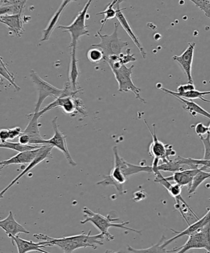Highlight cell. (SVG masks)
Listing matches in <instances>:
<instances>
[{"mask_svg": "<svg viewBox=\"0 0 210 253\" xmlns=\"http://www.w3.org/2000/svg\"><path fill=\"white\" fill-rule=\"evenodd\" d=\"M191 250H205L210 253V225L190 235L182 247L169 252L170 253H186Z\"/></svg>", "mask_w": 210, "mask_h": 253, "instance_id": "5b68a950", "label": "cell"}, {"mask_svg": "<svg viewBox=\"0 0 210 253\" xmlns=\"http://www.w3.org/2000/svg\"><path fill=\"white\" fill-rule=\"evenodd\" d=\"M72 1H63L62 2L61 6H59L58 10L52 17L50 21H49L48 26L43 31V34L41 39V42H46L48 41L52 33H53L54 30L56 29V27H58V24L60 19L61 15L63 14V11L66 8L67 6Z\"/></svg>", "mask_w": 210, "mask_h": 253, "instance_id": "7402d4cb", "label": "cell"}, {"mask_svg": "<svg viewBox=\"0 0 210 253\" xmlns=\"http://www.w3.org/2000/svg\"><path fill=\"white\" fill-rule=\"evenodd\" d=\"M119 60L120 63L123 64V65H126L128 63H131V62H135L137 61V59L135 57V54L131 53V49L128 48L127 49V54H120L119 56Z\"/></svg>", "mask_w": 210, "mask_h": 253, "instance_id": "e575fe53", "label": "cell"}, {"mask_svg": "<svg viewBox=\"0 0 210 253\" xmlns=\"http://www.w3.org/2000/svg\"><path fill=\"white\" fill-rule=\"evenodd\" d=\"M87 57L89 61L93 63H100L101 61L105 60V58L103 51L98 48H91L88 51Z\"/></svg>", "mask_w": 210, "mask_h": 253, "instance_id": "1f68e13d", "label": "cell"}, {"mask_svg": "<svg viewBox=\"0 0 210 253\" xmlns=\"http://www.w3.org/2000/svg\"><path fill=\"white\" fill-rule=\"evenodd\" d=\"M165 240H166V237L163 235L157 244L152 245L148 249H135L130 245H128L127 250L131 253H170L169 250H167L166 247L163 245Z\"/></svg>", "mask_w": 210, "mask_h": 253, "instance_id": "4316f807", "label": "cell"}, {"mask_svg": "<svg viewBox=\"0 0 210 253\" xmlns=\"http://www.w3.org/2000/svg\"><path fill=\"white\" fill-rule=\"evenodd\" d=\"M43 145H22L19 142H12V141H9L0 144L1 148L9 149V150L16 151L19 153L36 150V149L40 148Z\"/></svg>", "mask_w": 210, "mask_h": 253, "instance_id": "83f0119b", "label": "cell"}, {"mask_svg": "<svg viewBox=\"0 0 210 253\" xmlns=\"http://www.w3.org/2000/svg\"><path fill=\"white\" fill-rule=\"evenodd\" d=\"M53 149V146L50 145H43L40 148V151H39L38 155L36 156V158L35 159L31 164H29V166H27V167L25 169L22 171L18 176H17V177L15 178L14 179L12 180L6 187H5V188L1 191V192L0 193V198H3V196L5 193L7 192V191L8 190L9 188H11L14 184H16V183L18 182V181L21 179L23 176L30 172L32 169H33L35 167H36V166L39 165V163H41L42 161H43L44 160H46V159L49 158L51 155V151Z\"/></svg>", "mask_w": 210, "mask_h": 253, "instance_id": "7c38bea8", "label": "cell"}, {"mask_svg": "<svg viewBox=\"0 0 210 253\" xmlns=\"http://www.w3.org/2000/svg\"><path fill=\"white\" fill-rule=\"evenodd\" d=\"M192 2L204 12L206 16L210 19V1L208 0H192Z\"/></svg>", "mask_w": 210, "mask_h": 253, "instance_id": "d6a6232c", "label": "cell"}, {"mask_svg": "<svg viewBox=\"0 0 210 253\" xmlns=\"http://www.w3.org/2000/svg\"><path fill=\"white\" fill-rule=\"evenodd\" d=\"M196 44L195 42H190L186 50L181 55L173 56L174 60L178 63L183 69L184 73L186 75L187 81H188V83L192 84H194L193 78H192V63H193Z\"/></svg>", "mask_w": 210, "mask_h": 253, "instance_id": "8fae6325", "label": "cell"}, {"mask_svg": "<svg viewBox=\"0 0 210 253\" xmlns=\"http://www.w3.org/2000/svg\"><path fill=\"white\" fill-rule=\"evenodd\" d=\"M113 253H121L120 252H113Z\"/></svg>", "mask_w": 210, "mask_h": 253, "instance_id": "7bdbcfd3", "label": "cell"}, {"mask_svg": "<svg viewBox=\"0 0 210 253\" xmlns=\"http://www.w3.org/2000/svg\"><path fill=\"white\" fill-rule=\"evenodd\" d=\"M202 169H206L203 167L198 169H189L186 170L182 169L178 172L174 173V174L170 177H165V178L170 182H175L177 184L181 185V187L187 186L189 188L191 187L195 176Z\"/></svg>", "mask_w": 210, "mask_h": 253, "instance_id": "d6986e66", "label": "cell"}, {"mask_svg": "<svg viewBox=\"0 0 210 253\" xmlns=\"http://www.w3.org/2000/svg\"><path fill=\"white\" fill-rule=\"evenodd\" d=\"M58 117H55L52 121V125L54 130V135L53 137L48 140H45V145H50L53 148L58 149L61 151L65 156L66 159L68 160L69 165L75 167L76 163L71 157L70 152L67 145L66 136L64 135L59 129L58 125Z\"/></svg>", "mask_w": 210, "mask_h": 253, "instance_id": "9c48e42d", "label": "cell"}, {"mask_svg": "<svg viewBox=\"0 0 210 253\" xmlns=\"http://www.w3.org/2000/svg\"><path fill=\"white\" fill-rule=\"evenodd\" d=\"M0 227L4 230L9 239L18 236L20 234H30L29 230L16 221L12 211H9L6 218L0 220Z\"/></svg>", "mask_w": 210, "mask_h": 253, "instance_id": "ac0fdd59", "label": "cell"}, {"mask_svg": "<svg viewBox=\"0 0 210 253\" xmlns=\"http://www.w3.org/2000/svg\"><path fill=\"white\" fill-rule=\"evenodd\" d=\"M144 123L149 128L153 139L152 142L150 143L149 146V155L154 159H158V160L162 161L163 163L169 162L171 160L170 158V156L176 155V151L174 150L172 145L164 144L158 139L154 124L152 125V131L146 121H144Z\"/></svg>", "mask_w": 210, "mask_h": 253, "instance_id": "ba28073f", "label": "cell"}, {"mask_svg": "<svg viewBox=\"0 0 210 253\" xmlns=\"http://www.w3.org/2000/svg\"><path fill=\"white\" fill-rule=\"evenodd\" d=\"M30 77L38 90V100L35 108V113H38L41 111L42 104L47 98L49 96H53L56 99L60 97L63 93V90L56 88L51 84L47 83L34 70L31 71Z\"/></svg>", "mask_w": 210, "mask_h": 253, "instance_id": "52a82bcc", "label": "cell"}, {"mask_svg": "<svg viewBox=\"0 0 210 253\" xmlns=\"http://www.w3.org/2000/svg\"><path fill=\"white\" fill-rule=\"evenodd\" d=\"M91 3H92L91 0L86 2L85 6L80 12H78L72 23L69 26L59 25L58 27V29H63L64 32H69L70 34L71 37L70 48H74V47L76 48L78 41L80 37L90 35L87 29V26L86 25V19L90 18V15L88 14V11Z\"/></svg>", "mask_w": 210, "mask_h": 253, "instance_id": "3957f363", "label": "cell"}, {"mask_svg": "<svg viewBox=\"0 0 210 253\" xmlns=\"http://www.w3.org/2000/svg\"><path fill=\"white\" fill-rule=\"evenodd\" d=\"M147 198V193L144 190L137 191L133 194V201L135 202H140Z\"/></svg>", "mask_w": 210, "mask_h": 253, "instance_id": "f35d334b", "label": "cell"}, {"mask_svg": "<svg viewBox=\"0 0 210 253\" xmlns=\"http://www.w3.org/2000/svg\"><path fill=\"white\" fill-rule=\"evenodd\" d=\"M0 64H0V74H1L2 78L6 79V80L11 84V85L14 86L16 90L19 91L21 90V88L15 83V78L13 74L11 73V72L7 69L3 61H2V58H1Z\"/></svg>", "mask_w": 210, "mask_h": 253, "instance_id": "4dcf8cb0", "label": "cell"}, {"mask_svg": "<svg viewBox=\"0 0 210 253\" xmlns=\"http://www.w3.org/2000/svg\"><path fill=\"white\" fill-rule=\"evenodd\" d=\"M91 230L86 234L83 232L80 235H73L70 237L53 238L42 234H34V237L37 240L48 243L51 247H57L63 250L64 253H72L75 250L83 248H92L94 250L98 249V246L104 245L103 240L105 239V235L101 234L91 235Z\"/></svg>", "mask_w": 210, "mask_h": 253, "instance_id": "6da1fadb", "label": "cell"}, {"mask_svg": "<svg viewBox=\"0 0 210 253\" xmlns=\"http://www.w3.org/2000/svg\"><path fill=\"white\" fill-rule=\"evenodd\" d=\"M175 97L181 101L184 110L188 111L194 117L196 118L197 115H201L210 120V113L204 110L198 104L195 103L194 101L186 100V99L179 97L177 96H175Z\"/></svg>", "mask_w": 210, "mask_h": 253, "instance_id": "484cf974", "label": "cell"}, {"mask_svg": "<svg viewBox=\"0 0 210 253\" xmlns=\"http://www.w3.org/2000/svg\"><path fill=\"white\" fill-rule=\"evenodd\" d=\"M161 90L173 96H179V97L186 99V100L192 101L196 100V99H200V100L204 101V102L210 103V100H207L206 98H204L205 96L210 95V91H201L195 89L194 90L187 91V92L177 93L176 91L170 90L169 89L165 88H161Z\"/></svg>", "mask_w": 210, "mask_h": 253, "instance_id": "d4e9b609", "label": "cell"}, {"mask_svg": "<svg viewBox=\"0 0 210 253\" xmlns=\"http://www.w3.org/2000/svg\"><path fill=\"white\" fill-rule=\"evenodd\" d=\"M10 239L14 246L16 245L18 253H27L32 252L51 253L43 250L44 248L51 247V245L47 242L42 241L35 243L32 240L28 241V240L21 239L19 235L17 237H11Z\"/></svg>", "mask_w": 210, "mask_h": 253, "instance_id": "9a60e30c", "label": "cell"}, {"mask_svg": "<svg viewBox=\"0 0 210 253\" xmlns=\"http://www.w3.org/2000/svg\"><path fill=\"white\" fill-rule=\"evenodd\" d=\"M22 12L23 11L17 14L0 16V21L1 23L6 25L10 32H12L18 37H21L24 32Z\"/></svg>", "mask_w": 210, "mask_h": 253, "instance_id": "ffe728a7", "label": "cell"}, {"mask_svg": "<svg viewBox=\"0 0 210 253\" xmlns=\"http://www.w3.org/2000/svg\"><path fill=\"white\" fill-rule=\"evenodd\" d=\"M19 142L22 144V145H30L31 138L27 134L22 133L19 137Z\"/></svg>", "mask_w": 210, "mask_h": 253, "instance_id": "60d3db41", "label": "cell"}, {"mask_svg": "<svg viewBox=\"0 0 210 253\" xmlns=\"http://www.w3.org/2000/svg\"><path fill=\"white\" fill-rule=\"evenodd\" d=\"M209 201H210V199H209Z\"/></svg>", "mask_w": 210, "mask_h": 253, "instance_id": "ee69618b", "label": "cell"}, {"mask_svg": "<svg viewBox=\"0 0 210 253\" xmlns=\"http://www.w3.org/2000/svg\"><path fill=\"white\" fill-rule=\"evenodd\" d=\"M209 225H210V209L204 217H202L201 219L197 220V221L194 223V224L190 225L189 226L187 227V229L183 230V231L177 232L175 231L174 230H172L173 232H174V233L177 235L176 236L172 238V239L165 240L163 245L167 247L168 245L172 244V243L175 241V240L178 239L179 238L183 237L184 235L190 236L191 234H194V233L198 231L200 229Z\"/></svg>", "mask_w": 210, "mask_h": 253, "instance_id": "e0dca14e", "label": "cell"}, {"mask_svg": "<svg viewBox=\"0 0 210 253\" xmlns=\"http://www.w3.org/2000/svg\"><path fill=\"white\" fill-rule=\"evenodd\" d=\"M134 65L128 68L126 65H122L120 68L112 69V73L114 74L116 80L118 84V90L119 92L127 93L128 91H132L135 94L136 98L140 100L142 103L146 104V101L140 95L141 90L137 87L133 83L132 78L133 69Z\"/></svg>", "mask_w": 210, "mask_h": 253, "instance_id": "8992f818", "label": "cell"}, {"mask_svg": "<svg viewBox=\"0 0 210 253\" xmlns=\"http://www.w3.org/2000/svg\"><path fill=\"white\" fill-rule=\"evenodd\" d=\"M27 1H1L0 16L14 15L23 11Z\"/></svg>", "mask_w": 210, "mask_h": 253, "instance_id": "cb8c5ba5", "label": "cell"}, {"mask_svg": "<svg viewBox=\"0 0 210 253\" xmlns=\"http://www.w3.org/2000/svg\"><path fill=\"white\" fill-rule=\"evenodd\" d=\"M40 148L19 153L16 155L14 156L13 157L8 159V160L1 161L0 163L1 169L2 168H6L10 165H24V164L25 165L26 164L29 165L38 156L39 151H40Z\"/></svg>", "mask_w": 210, "mask_h": 253, "instance_id": "44dd1931", "label": "cell"}, {"mask_svg": "<svg viewBox=\"0 0 210 253\" xmlns=\"http://www.w3.org/2000/svg\"><path fill=\"white\" fill-rule=\"evenodd\" d=\"M195 131L200 138L204 135H207V134L209 133L208 126H205L202 123L197 124L195 126Z\"/></svg>", "mask_w": 210, "mask_h": 253, "instance_id": "d590c367", "label": "cell"}, {"mask_svg": "<svg viewBox=\"0 0 210 253\" xmlns=\"http://www.w3.org/2000/svg\"><path fill=\"white\" fill-rule=\"evenodd\" d=\"M76 96H64L61 95L60 97L56 98L53 102L49 104L43 110L39 111V115L42 116L44 113L48 112L52 109L60 107L63 109L64 113L75 116L76 114L78 113L75 103Z\"/></svg>", "mask_w": 210, "mask_h": 253, "instance_id": "4fadbf2b", "label": "cell"}, {"mask_svg": "<svg viewBox=\"0 0 210 253\" xmlns=\"http://www.w3.org/2000/svg\"><path fill=\"white\" fill-rule=\"evenodd\" d=\"M118 24L115 23L114 31L111 35H102L100 32H97V35L101 39L100 43L92 44L91 48L101 49L105 54V59L112 56H119L122 53V49L128 46L129 43L123 42L119 39L118 36Z\"/></svg>", "mask_w": 210, "mask_h": 253, "instance_id": "277c9868", "label": "cell"}, {"mask_svg": "<svg viewBox=\"0 0 210 253\" xmlns=\"http://www.w3.org/2000/svg\"><path fill=\"white\" fill-rule=\"evenodd\" d=\"M83 216L85 219L81 220V224H85L86 223L90 222L94 226L100 230L101 234L105 235V239L107 241L110 242L115 239L114 235H113L108 232L110 227L119 228V229L128 230V231L137 233L138 234L141 235V231L132 229L127 227V224H130L129 221L123 222L122 223H114L113 222L117 221L120 220V218H112L110 215L107 216H104L100 213L94 212L87 207L84 208L83 210Z\"/></svg>", "mask_w": 210, "mask_h": 253, "instance_id": "7a4b0ae2", "label": "cell"}, {"mask_svg": "<svg viewBox=\"0 0 210 253\" xmlns=\"http://www.w3.org/2000/svg\"><path fill=\"white\" fill-rule=\"evenodd\" d=\"M31 119L26 129L22 133L27 134L31 138V145H45V140L42 137L39 131V127L41 125L38 122V120L41 117L39 113H34L29 115Z\"/></svg>", "mask_w": 210, "mask_h": 253, "instance_id": "5bb4252c", "label": "cell"}, {"mask_svg": "<svg viewBox=\"0 0 210 253\" xmlns=\"http://www.w3.org/2000/svg\"><path fill=\"white\" fill-rule=\"evenodd\" d=\"M9 140H12L17 137H19L20 135L22 133L21 128L19 126L16 127L8 128Z\"/></svg>", "mask_w": 210, "mask_h": 253, "instance_id": "8d00e7d4", "label": "cell"}, {"mask_svg": "<svg viewBox=\"0 0 210 253\" xmlns=\"http://www.w3.org/2000/svg\"><path fill=\"white\" fill-rule=\"evenodd\" d=\"M208 128H209V133H210V124L209 126H208Z\"/></svg>", "mask_w": 210, "mask_h": 253, "instance_id": "b9f144b4", "label": "cell"}, {"mask_svg": "<svg viewBox=\"0 0 210 253\" xmlns=\"http://www.w3.org/2000/svg\"><path fill=\"white\" fill-rule=\"evenodd\" d=\"M195 89H196V87H195L194 84L188 83L186 84V85H179L177 87L176 92L177 93H182L187 92V91L194 90Z\"/></svg>", "mask_w": 210, "mask_h": 253, "instance_id": "74e56055", "label": "cell"}, {"mask_svg": "<svg viewBox=\"0 0 210 253\" xmlns=\"http://www.w3.org/2000/svg\"><path fill=\"white\" fill-rule=\"evenodd\" d=\"M123 1H118L117 4H115V9L117 11V18L118 22H120L121 26H122L123 28L124 29L125 31L128 34V36H130V38L132 39L136 46L139 49L140 54L144 59L146 58V52H145L144 47L142 46L141 43L137 36V35L133 32L132 27H131L129 22L127 21L125 15L123 14L122 11L126 9V8L120 9V4L122 3Z\"/></svg>", "mask_w": 210, "mask_h": 253, "instance_id": "2e32d148", "label": "cell"}, {"mask_svg": "<svg viewBox=\"0 0 210 253\" xmlns=\"http://www.w3.org/2000/svg\"><path fill=\"white\" fill-rule=\"evenodd\" d=\"M0 139H1V143H2L9 140L8 129H1L0 131Z\"/></svg>", "mask_w": 210, "mask_h": 253, "instance_id": "ab89813d", "label": "cell"}, {"mask_svg": "<svg viewBox=\"0 0 210 253\" xmlns=\"http://www.w3.org/2000/svg\"><path fill=\"white\" fill-rule=\"evenodd\" d=\"M113 155H114V166L120 170L127 178L130 176L136 174V173L144 172L147 173H153L152 166H138L133 165L125 161L124 159L121 157L118 154V150L117 146H113Z\"/></svg>", "mask_w": 210, "mask_h": 253, "instance_id": "30bf717a", "label": "cell"}, {"mask_svg": "<svg viewBox=\"0 0 210 253\" xmlns=\"http://www.w3.org/2000/svg\"><path fill=\"white\" fill-rule=\"evenodd\" d=\"M76 48L75 47L71 48L70 64L69 73V82L72 86L74 91L78 90L77 82L79 76H80V71H79L78 66V61L76 56Z\"/></svg>", "mask_w": 210, "mask_h": 253, "instance_id": "603a6c76", "label": "cell"}, {"mask_svg": "<svg viewBox=\"0 0 210 253\" xmlns=\"http://www.w3.org/2000/svg\"><path fill=\"white\" fill-rule=\"evenodd\" d=\"M204 170V169H202L200 170L199 172L197 173L196 175L195 176L191 187L188 188L189 194H192V193L196 192L197 188H199V186L201 185L204 181L210 178V172H207Z\"/></svg>", "mask_w": 210, "mask_h": 253, "instance_id": "f546056e", "label": "cell"}, {"mask_svg": "<svg viewBox=\"0 0 210 253\" xmlns=\"http://www.w3.org/2000/svg\"><path fill=\"white\" fill-rule=\"evenodd\" d=\"M117 1L118 0H114V1L110 2V3L107 5V8H106L105 11L99 12V13L96 14V15L103 14L105 16V18L101 21L102 26L101 27L100 32L102 31L104 27L105 26L106 22H107L108 20L114 19L117 17V11H116V9L114 8V6L115 4H117Z\"/></svg>", "mask_w": 210, "mask_h": 253, "instance_id": "f1b7e54d", "label": "cell"}, {"mask_svg": "<svg viewBox=\"0 0 210 253\" xmlns=\"http://www.w3.org/2000/svg\"><path fill=\"white\" fill-rule=\"evenodd\" d=\"M201 138V140L203 143L204 146V160H210V133L207 134V135L202 136Z\"/></svg>", "mask_w": 210, "mask_h": 253, "instance_id": "836d02e7", "label": "cell"}]
</instances>
